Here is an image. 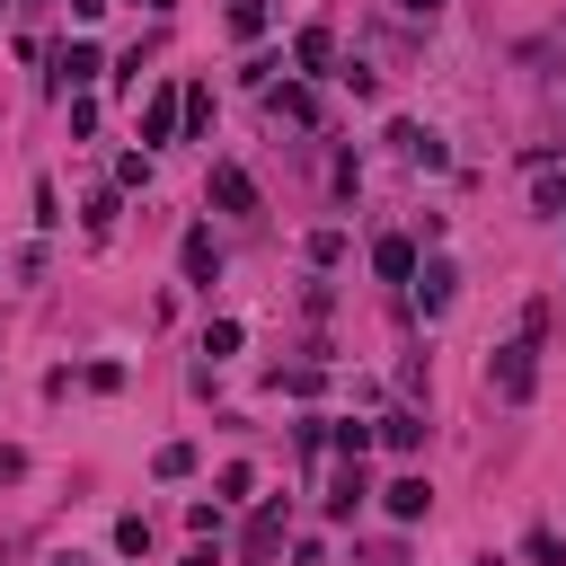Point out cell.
<instances>
[{"instance_id":"7c38bea8","label":"cell","mask_w":566,"mask_h":566,"mask_svg":"<svg viewBox=\"0 0 566 566\" xmlns=\"http://www.w3.org/2000/svg\"><path fill=\"white\" fill-rule=\"evenodd\" d=\"M177 265H186V283H212V274H221V248H212V230H203V221L177 239Z\"/></svg>"},{"instance_id":"d6986e66","label":"cell","mask_w":566,"mask_h":566,"mask_svg":"<svg viewBox=\"0 0 566 566\" xmlns=\"http://www.w3.org/2000/svg\"><path fill=\"white\" fill-rule=\"evenodd\" d=\"M274 389H283V398H318L327 371H318V363H292V371H274Z\"/></svg>"},{"instance_id":"83f0119b","label":"cell","mask_w":566,"mask_h":566,"mask_svg":"<svg viewBox=\"0 0 566 566\" xmlns=\"http://www.w3.org/2000/svg\"><path fill=\"white\" fill-rule=\"evenodd\" d=\"M248 486H256V469H248V460H230V469H221V504H239Z\"/></svg>"},{"instance_id":"52a82bcc","label":"cell","mask_w":566,"mask_h":566,"mask_svg":"<svg viewBox=\"0 0 566 566\" xmlns=\"http://www.w3.org/2000/svg\"><path fill=\"white\" fill-rule=\"evenodd\" d=\"M389 142H398L407 168H451V142H442L433 124H389Z\"/></svg>"},{"instance_id":"3957f363","label":"cell","mask_w":566,"mask_h":566,"mask_svg":"<svg viewBox=\"0 0 566 566\" xmlns=\"http://www.w3.org/2000/svg\"><path fill=\"white\" fill-rule=\"evenodd\" d=\"M407 301H416L424 318H442V310L460 301V265H451V256H424V265L407 274Z\"/></svg>"},{"instance_id":"4dcf8cb0","label":"cell","mask_w":566,"mask_h":566,"mask_svg":"<svg viewBox=\"0 0 566 566\" xmlns=\"http://www.w3.org/2000/svg\"><path fill=\"white\" fill-rule=\"evenodd\" d=\"M177 566H212V548H186V557H177Z\"/></svg>"},{"instance_id":"30bf717a","label":"cell","mask_w":566,"mask_h":566,"mask_svg":"<svg viewBox=\"0 0 566 566\" xmlns=\"http://www.w3.org/2000/svg\"><path fill=\"white\" fill-rule=\"evenodd\" d=\"M97 71H106V53H97V44H88V35H80V44H62V53H53V88H88V80H97Z\"/></svg>"},{"instance_id":"cb8c5ba5","label":"cell","mask_w":566,"mask_h":566,"mask_svg":"<svg viewBox=\"0 0 566 566\" xmlns=\"http://www.w3.org/2000/svg\"><path fill=\"white\" fill-rule=\"evenodd\" d=\"M327 442H336L345 460H363V451H371V424H327Z\"/></svg>"},{"instance_id":"8fae6325","label":"cell","mask_w":566,"mask_h":566,"mask_svg":"<svg viewBox=\"0 0 566 566\" xmlns=\"http://www.w3.org/2000/svg\"><path fill=\"white\" fill-rule=\"evenodd\" d=\"M363 495H371V478H363V460H345V469L327 478V522H354V513H363Z\"/></svg>"},{"instance_id":"d6a6232c","label":"cell","mask_w":566,"mask_h":566,"mask_svg":"<svg viewBox=\"0 0 566 566\" xmlns=\"http://www.w3.org/2000/svg\"><path fill=\"white\" fill-rule=\"evenodd\" d=\"M9 9H18V0H0V18H9Z\"/></svg>"},{"instance_id":"9a60e30c","label":"cell","mask_w":566,"mask_h":566,"mask_svg":"<svg viewBox=\"0 0 566 566\" xmlns=\"http://www.w3.org/2000/svg\"><path fill=\"white\" fill-rule=\"evenodd\" d=\"M371 433H380L389 451H424V416H416V407H389V416H380Z\"/></svg>"},{"instance_id":"4316f807","label":"cell","mask_w":566,"mask_h":566,"mask_svg":"<svg viewBox=\"0 0 566 566\" xmlns=\"http://www.w3.org/2000/svg\"><path fill=\"white\" fill-rule=\"evenodd\" d=\"M106 230H115V186H106V195H88V239H106Z\"/></svg>"},{"instance_id":"4fadbf2b","label":"cell","mask_w":566,"mask_h":566,"mask_svg":"<svg viewBox=\"0 0 566 566\" xmlns=\"http://www.w3.org/2000/svg\"><path fill=\"white\" fill-rule=\"evenodd\" d=\"M371 265H380L389 283H407V274H416V239H407V230H380V239H371Z\"/></svg>"},{"instance_id":"ffe728a7","label":"cell","mask_w":566,"mask_h":566,"mask_svg":"<svg viewBox=\"0 0 566 566\" xmlns=\"http://www.w3.org/2000/svg\"><path fill=\"white\" fill-rule=\"evenodd\" d=\"M239 345H248V327H239V318H212V327H203V354H212V363H221V354H239Z\"/></svg>"},{"instance_id":"1f68e13d","label":"cell","mask_w":566,"mask_h":566,"mask_svg":"<svg viewBox=\"0 0 566 566\" xmlns=\"http://www.w3.org/2000/svg\"><path fill=\"white\" fill-rule=\"evenodd\" d=\"M53 566H88V557H80V548H62V557H53Z\"/></svg>"},{"instance_id":"9c48e42d","label":"cell","mask_w":566,"mask_h":566,"mask_svg":"<svg viewBox=\"0 0 566 566\" xmlns=\"http://www.w3.org/2000/svg\"><path fill=\"white\" fill-rule=\"evenodd\" d=\"M283 531H292V513H283V495H274V504H256V522H248V566H274V548H283Z\"/></svg>"},{"instance_id":"44dd1931","label":"cell","mask_w":566,"mask_h":566,"mask_svg":"<svg viewBox=\"0 0 566 566\" xmlns=\"http://www.w3.org/2000/svg\"><path fill=\"white\" fill-rule=\"evenodd\" d=\"M133 186H150V150H124L115 159V195H133Z\"/></svg>"},{"instance_id":"484cf974","label":"cell","mask_w":566,"mask_h":566,"mask_svg":"<svg viewBox=\"0 0 566 566\" xmlns=\"http://www.w3.org/2000/svg\"><path fill=\"white\" fill-rule=\"evenodd\" d=\"M35 221H44V230H62V195H53V177H35Z\"/></svg>"},{"instance_id":"f546056e","label":"cell","mask_w":566,"mask_h":566,"mask_svg":"<svg viewBox=\"0 0 566 566\" xmlns=\"http://www.w3.org/2000/svg\"><path fill=\"white\" fill-rule=\"evenodd\" d=\"M398 9H407V18H433V9H442V0H398Z\"/></svg>"},{"instance_id":"5bb4252c","label":"cell","mask_w":566,"mask_h":566,"mask_svg":"<svg viewBox=\"0 0 566 566\" xmlns=\"http://www.w3.org/2000/svg\"><path fill=\"white\" fill-rule=\"evenodd\" d=\"M531 212H539V221H566V168H557V159H539V177H531Z\"/></svg>"},{"instance_id":"f1b7e54d","label":"cell","mask_w":566,"mask_h":566,"mask_svg":"<svg viewBox=\"0 0 566 566\" xmlns=\"http://www.w3.org/2000/svg\"><path fill=\"white\" fill-rule=\"evenodd\" d=\"M9 478H27V451H18V442H0V486H9Z\"/></svg>"},{"instance_id":"277c9868","label":"cell","mask_w":566,"mask_h":566,"mask_svg":"<svg viewBox=\"0 0 566 566\" xmlns=\"http://www.w3.org/2000/svg\"><path fill=\"white\" fill-rule=\"evenodd\" d=\"M265 115L274 124H292V133H318V80H265Z\"/></svg>"},{"instance_id":"603a6c76","label":"cell","mask_w":566,"mask_h":566,"mask_svg":"<svg viewBox=\"0 0 566 566\" xmlns=\"http://www.w3.org/2000/svg\"><path fill=\"white\" fill-rule=\"evenodd\" d=\"M186 133H212V88L186 80Z\"/></svg>"},{"instance_id":"7a4b0ae2","label":"cell","mask_w":566,"mask_h":566,"mask_svg":"<svg viewBox=\"0 0 566 566\" xmlns=\"http://www.w3.org/2000/svg\"><path fill=\"white\" fill-rule=\"evenodd\" d=\"M133 133H142V150L177 142V133H186V88H177V80H168V88H150V97H142V124H133Z\"/></svg>"},{"instance_id":"8992f818","label":"cell","mask_w":566,"mask_h":566,"mask_svg":"<svg viewBox=\"0 0 566 566\" xmlns=\"http://www.w3.org/2000/svg\"><path fill=\"white\" fill-rule=\"evenodd\" d=\"M203 203H221V212H256V177H248L239 159H212V177H203Z\"/></svg>"},{"instance_id":"7402d4cb","label":"cell","mask_w":566,"mask_h":566,"mask_svg":"<svg viewBox=\"0 0 566 566\" xmlns=\"http://www.w3.org/2000/svg\"><path fill=\"white\" fill-rule=\"evenodd\" d=\"M522 557H531V566H566V539H557V531H531Z\"/></svg>"},{"instance_id":"836d02e7","label":"cell","mask_w":566,"mask_h":566,"mask_svg":"<svg viewBox=\"0 0 566 566\" xmlns=\"http://www.w3.org/2000/svg\"><path fill=\"white\" fill-rule=\"evenodd\" d=\"M150 9H177V0H150Z\"/></svg>"},{"instance_id":"d4e9b609","label":"cell","mask_w":566,"mask_h":566,"mask_svg":"<svg viewBox=\"0 0 566 566\" xmlns=\"http://www.w3.org/2000/svg\"><path fill=\"white\" fill-rule=\"evenodd\" d=\"M115 548H124V557H142V548H150V522H142V513H124V522H115Z\"/></svg>"},{"instance_id":"e575fe53","label":"cell","mask_w":566,"mask_h":566,"mask_svg":"<svg viewBox=\"0 0 566 566\" xmlns=\"http://www.w3.org/2000/svg\"><path fill=\"white\" fill-rule=\"evenodd\" d=\"M27 9H44V0H27Z\"/></svg>"},{"instance_id":"2e32d148","label":"cell","mask_w":566,"mask_h":566,"mask_svg":"<svg viewBox=\"0 0 566 566\" xmlns=\"http://www.w3.org/2000/svg\"><path fill=\"white\" fill-rule=\"evenodd\" d=\"M150 478H168V486L195 478V442H159V451H150Z\"/></svg>"},{"instance_id":"e0dca14e","label":"cell","mask_w":566,"mask_h":566,"mask_svg":"<svg viewBox=\"0 0 566 566\" xmlns=\"http://www.w3.org/2000/svg\"><path fill=\"white\" fill-rule=\"evenodd\" d=\"M265 27H274V9H265V0H230V35H239V44H256Z\"/></svg>"},{"instance_id":"ba28073f","label":"cell","mask_w":566,"mask_h":566,"mask_svg":"<svg viewBox=\"0 0 566 566\" xmlns=\"http://www.w3.org/2000/svg\"><path fill=\"white\" fill-rule=\"evenodd\" d=\"M380 504H389V522H424V513H433V486H424V469L389 478V486H380Z\"/></svg>"},{"instance_id":"5b68a950","label":"cell","mask_w":566,"mask_h":566,"mask_svg":"<svg viewBox=\"0 0 566 566\" xmlns=\"http://www.w3.org/2000/svg\"><path fill=\"white\" fill-rule=\"evenodd\" d=\"M292 80H336V27H301L292 35Z\"/></svg>"},{"instance_id":"6da1fadb","label":"cell","mask_w":566,"mask_h":566,"mask_svg":"<svg viewBox=\"0 0 566 566\" xmlns=\"http://www.w3.org/2000/svg\"><path fill=\"white\" fill-rule=\"evenodd\" d=\"M486 389H495L504 407H531V398H539V345H531V336L495 345V354H486Z\"/></svg>"},{"instance_id":"ac0fdd59","label":"cell","mask_w":566,"mask_h":566,"mask_svg":"<svg viewBox=\"0 0 566 566\" xmlns=\"http://www.w3.org/2000/svg\"><path fill=\"white\" fill-rule=\"evenodd\" d=\"M301 256H310L318 274H327V265H345V230H310V239H301Z\"/></svg>"}]
</instances>
